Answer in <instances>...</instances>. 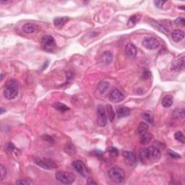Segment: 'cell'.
<instances>
[{"mask_svg":"<svg viewBox=\"0 0 185 185\" xmlns=\"http://www.w3.org/2000/svg\"><path fill=\"white\" fill-rule=\"evenodd\" d=\"M65 150H66V152L70 155H72L73 153H75V147L73 146L72 144L67 145Z\"/></svg>","mask_w":185,"mask_h":185,"instance_id":"obj_29","label":"cell"},{"mask_svg":"<svg viewBox=\"0 0 185 185\" xmlns=\"http://www.w3.org/2000/svg\"><path fill=\"white\" fill-rule=\"evenodd\" d=\"M72 166L74 167V169L78 172L80 174H81L82 177H87L89 174L88 169H87L86 165L84 164V163L82 160H75L72 163Z\"/></svg>","mask_w":185,"mask_h":185,"instance_id":"obj_9","label":"cell"},{"mask_svg":"<svg viewBox=\"0 0 185 185\" xmlns=\"http://www.w3.org/2000/svg\"><path fill=\"white\" fill-rule=\"evenodd\" d=\"M168 155L170 157L172 158V159H181V155H180L179 154H178L177 153H176V152H174V151H173L171 150H169Z\"/></svg>","mask_w":185,"mask_h":185,"instance_id":"obj_32","label":"cell"},{"mask_svg":"<svg viewBox=\"0 0 185 185\" xmlns=\"http://www.w3.org/2000/svg\"><path fill=\"white\" fill-rule=\"evenodd\" d=\"M11 1H6V2H4V1H0V3L1 4H8V3H10Z\"/></svg>","mask_w":185,"mask_h":185,"instance_id":"obj_37","label":"cell"},{"mask_svg":"<svg viewBox=\"0 0 185 185\" xmlns=\"http://www.w3.org/2000/svg\"><path fill=\"white\" fill-rule=\"evenodd\" d=\"M140 17L141 16H140V15H139V14H135V15H132V16H131L128 21L127 25L129 27L135 26L136 24H137L138 22L140 21Z\"/></svg>","mask_w":185,"mask_h":185,"instance_id":"obj_22","label":"cell"},{"mask_svg":"<svg viewBox=\"0 0 185 185\" xmlns=\"http://www.w3.org/2000/svg\"><path fill=\"white\" fill-rule=\"evenodd\" d=\"M161 104L164 108H169L173 104V97L171 95H166L163 98Z\"/></svg>","mask_w":185,"mask_h":185,"instance_id":"obj_19","label":"cell"},{"mask_svg":"<svg viewBox=\"0 0 185 185\" xmlns=\"http://www.w3.org/2000/svg\"><path fill=\"white\" fill-rule=\"evenodd\" d=\"M17 184H21V185H27L30 184V182L28 181H25V180H19V181L16 182Z\"/></svg>","mask_w":185,"mask_h":185,"instance_id":"obj_35","label":"cell"},{"mask_svg":"<svg viewBox=\"0 0 185 185\" xmlns=\"http://www.w3.org/2000/svg\"><path fill=\"white\" fill-rule=\"evenodd\" d=\"M4 109H1V114H2V113H3L4 111H6V110L5 111H4Z\"/></svg>","mask_w":185,"mask_h":185,"instance_id":"obj_38","label":"cell"},{"mask_svg":"<svg viewBox=\"0 0 185 185\" xmlns=\"http://www.w3.org/2000/svg\"><path fill=\"white\" fill-rule=\"evenodd\" d=\"M34 161L35 164H37L38 166L44 169H47V170H52V169H57V167L55 162L49 159H45V158L39 159V158H36V159H35Z\"/></svg>","mask_w":185,"mask_h":185,"instance_id":"obj_6","label":"cell"},{"mask_svg":"<svg viewBox=\"0 0 185 185\" xmlns=\"http://www.w3.org/2000/svg\"><path fill=\"white\" fill-rule=\"evenodd\" d=\"M142 119L145 120V121L148 122L150 124L154 123V117L153 114L150 111H145V112L142 113L141 114Z\"/></svg>","mask_w":185,"mask_h":185,"instance_id":"obj_20","label":"cell"},{"mask_svg":"<svg viewBox=\"0 0 185 185\" xmlns=\"http://www.w3.org/2000/svg\"><path fill=\"white\" fill-rule=\"evenodd\" d=\"M56 179L62 184H71L73 183L75 180L74 175L71 173L66 172V171H57L56 173Z\"/></svg>","mask_w":185,"mask_h":185,"instance_id":"obj_5","label":"cell"},{"mask_svg":"<svg viewBox=\"0 0 185 185\" xmlns=\"http://www.w3.org/2000/svg\"><path fill=\"white\" fill-rule=\"evenodd\" d=\"M148 129H149V127L148 124L146 123H145V122H142V123L140 124V125L138 126V128H137V133L139 134V135H142V134L146 133L148 131Z\"/></svg>","mask_w":185,"mask_h":185,"instance_id":"obj_25","label":"cell"},{"mask_svg":"<svg viewBox=\"0 0 185 185\" xmlns=\"http://www.w3.org/2000/svg\"><path fill=\"white\" fill-rule=\"evenodd\" d=\"M19 83L17 80H10L4 85L3 95L4 98L8 100L15 99L18 95Z\"/></svg>","mask_w":185,"mask_h":185,"instance_id":"obj_2","label":"cell"},{"mask_svg":"<svg viewBox=\"0 0 185 185\" xmlns=\"http://www.w3.org/2000/svg\"><path fill=\"white\" fill-rule=\"evenodd\" d=\"M69 17H56V18L53 20V25L56 27V28H61L63 27L65 24L69 21Z\"/></svg>","mask_w":185,"mask_h":185,"instance_id":"obj_15","label":"cell"},{"mask_svg":"<svg viewBox=\"0 0 185 185\" xmlns=\"http://www.w3.org/2000/svg\"><path fill=\"white\" fill-rule=\"evenodd\" d=\"M106 109H107V113H108V117L109 119L110 120V122H113V120L115 118V112L113 111V107L111 105H107L106 106Z\"/></svg>","mask_w":185,"mask_h":185,"instance_id":"obj_26","label":"cell"},{"mask_svg":"<svg viewBox=\"0 0 185 185\" xmlns=\"http://www.w3.org/2000/svg\"><path fill=\"white\" fill-rule=\"evenodd\" d=\"M151 77V72L148 69H145L142 72V77L143 80H148Z\"/></svg>","mask_w":185,"mask_h":185,"instance_id":"obj_31","label":"cell"},{"mask_svg":"<svg viewBox=\"0 0 185 185\" xmlns=\"http://www.w3.org/2000/svg\"><path fill=\"white\" fill-rule=\"evenodd\" d=\"M109 88V83L107 81H101L99 82V86H98V88L100 91V93L101 94H104L106 92V90H108Z\"/></svg>","mask_w":185,"mask_h":185,"instance_id":"obj_24","label":"cell"},{"mask_svg":"<svg viewBox=\"0 0 185 185\" xmlns=\"http://www.w3.org/2000/svg\"><path fill=\"white\" fill-rule=\"evenodd\" d=\"M97 123L100 127H104L107 124V116L105 109L103 106L100 105L97 109Z\"/></svg>","mask_w":185,"mask_h":185,"instance_id":"obj_8","label":"cell"},{"mask_svg":"<svg viewBox=\"0 0 185 185\" xmlns=\"http://www.w3.org/2000/svg\"><path fill=\"white\" fill-rule=\"evenodd\" d=\"M160 151L156 147L150 146L142 149L140 152V160L144 165H150L159 161L160 159Z\"/></svg>","mask_w":185,"mask_h":185,"instance_id":"obj_1","label":"cell"},{"mask_svg":"<svg viewBox=\"0 0 185 185\" xmlns=\"http://www.w3.org/2000/svg\"><path fill=\"white\" fill-rule=\"evenodd\" d=\"M142 46L148 50H155L159 47V40L153 37H146L142 42Z\"/></svg>","mask_w":185,"mask_h":185,"instance_id":"obj_7","label":"cell"},{"mask_svg":"<svg viewBox=\"0 0 185 185\" xmlns=\"http://www.w3.org/2000/svg\"><path fill=\"white\" fill-rule=\"evenodd\" d=\"M151 139H152V135L147 132L140 136V142L142 145H146L150 142Z\"/></svg>","mask_w":185,"mask_h":185,"instance_id":"obj_21","label":"cell"},{"mask_svg":"<svg viewBox=\"0 0 185 185\" xmlns=\"http://www.w3.org/2000/svg\"><path fill=\"white\" fill-rule=\"evenodd\" d=\"M122 155L124 156V161L127 164L130 165V166H134L137 163V156L135 154L131 151H124L122 153Z\"/></svg>","mask_w":185,"mask_h":185,"instance_id":"obj_11","label":"cell"},{"mask_svg":"<svg viewBox=\"0 0 185 185\" xmlns=\"http://www.w3.org/2000/svg\"><path fill=\"white\" fill-rule=\"evenodd\" d=\"M39 26L37 24L31 23H25V25H23V27H22V30L25 33H27V34H30V33L36 32L37 30H39Z\"/></svg>","mask_w":185,"mask_h":185,"instance_id":"obj_13","label":"cell"},{"mask_svg":"<svg viewBox=\"0 0 185 185\" xmlns=\"http://www.w3.org/2000/svg\"><path fill=\"white\" fill-rule=\"evenodd\" d=\"M174 138L176 140L182 142V143L184 144L185 142L184 135V134L182 133V132H181V131H178V132H177L174 134Z\"/></svg>","mask_w":185,"mask_h":185,"instance_id":"obj_27","label":"cell"},{"mask_svg":"<svg viewBox=\"0 0 185 185\" xmlns=\"http://www.w3.org/2000/svg\"><path fill=\"white\" fill-rule=\"evenodd\" d=\"M176 23L177 24H179V25H185V21H184V18L182 17H177V20L175 21Z\"/></svg>","mask_w":185,"mask_h":185,"instance_id":"obj_33","label":"cell"},{"mask_svg":"<svg viewBox=\"0 0 185 185\" xmlns=\"http://www.w3.org/2000/svg\"><path fill=\"white\" fill-rule=\"evenodd\" d=\"M164 3H166V2L164 1H155L154 2L155 7H156L157 8H159V9H161L163 7V5H164Z\"/></svg>","mask_w":185,"mask_h":185,"instance_id":"obj_34","label":"cell"},{"mask_svg":"<svg viewBox=\"0 0 185 185\" xmlns=\"http://www.w3.org/2000/svg\"><path fill=\"white\" fill-rule=\"evenodd\" d=\"M41 47L48 53H53L57 49V44L54 38L52 35H45L41 40Z\"/></svg>","mask_w":185,"mask_h":185,"instance_id":"obj_4","label":"cell"},{"mask_svg":"<svg viewBox=\"0 0 185 185\" xmlns=\"http://www.w3.org/2000/svg\"><path fill=\"white\" fill-rule=\"evenodd\" d=\"M87 183H88V184H96V182H95L93 179H89L88 182H87Z\"/></svg>","mask_w":185,"mask_h":185,"instance_id":"obj_36","label":"cell"},{"mask_svg":"<svg viewBox=\"0 0 185 185\" xmlns=\"http://www.w3.org/2000/svg\"><path fill=\"white\" fill-rule=\"evenodd\" d=\"M184 58L180 57L177 58L174 61L172 62L171 66V71H174V72H178V71L183 70L184 69Z\"/></svg>","mask_w":185,"mask_h":185,"instance_id":"obj_12","label":"cell"},{"mask_svg":"<svg viewBox=\"0 0 185 185\" xmlns=\"http://www.w3.org/2000/svg\"><path fill=\"white\" fill-rule=\"evenodd\" d=\"M0 173H1V174H0V181H3L4 178L6 177L7 170L5 167L2 164L0 166Z\"/></svg>","mask_w":185,"mask_h":185,"instance_id":"obj_30","label":"cell"},{"mask_svg":"<svg viewBox=\"0 0 185 185\" xmlns=\"http://www.w3.org/2000/svg\"><path fill=\"white\" fill-rule=\"evenodd\" d=\"M53 108H55L57 111H60V112H65V111L70 110V109L67 106H66L65 104H64L59 103V102L53 104Z\"/></svg>","mask_w":185,"mask_h":185,"instance_id":"obj_23","label":"cell"},{"mask_svg":"<svg viewBox=\"0 0 185 185\" xmlns=\"http://www.w3.org/2000/svg\"><path fill=\"white\" fill-rule=\"evenodd\" d=\"M171 38L175 42H179L184 38V33L181 30H175L171 33Z\"/></svg>","mask_w":185,"mask_h":185,"instance_id":"obj_18","label":"cell"},{"mask_svg":"<svg viewBox=\"0 0 185 185\" xmlns=\"http://www.w3.org/2000/svg\"><path fill=\"white\" fill-rule=\"evenodd\" d=\"M125 53L130 59H134L137 55V48L132 44H127L125 46Z\"/></svg>","mask_w":185,"mask_h":185,"instance_id":"obj_14","label":"cell"},{"mask_svg":"<svg viewBox=\"0 0 185 185\" xmlns=\"http://www.w3.org/2000/svg\"><path fill=\"white\" fill-rule=\"evenodd\" d=\"M113 60V54L111 52H105L101 57V61L102 64L105 65H109L111 63Z\"/></svg>","mask_w":185,"mask_h":185,"instance_id":"obj_16","label":"cell"},{"mask_svg":"<svg viewBox=\"0 0 185 185\" xmlns=\"http://www.w3.org/2000/svg\"><path fill=\"white\" fill-rule=\"evenodd\" d=\"M107 152H108L109 154L112 155V156H117L119 155V150H118L117 148H114V147H109L107 148Z\"/></svg>","mask_w":185,"mask_h":185,"instance_id":"obj_28","label":"cell"},{"mask_svg":"<svg viewBox=\"0 0 185 185\" xmlns=\"http://www.w3.org/2000/svg\"><path fill=\"white\" fill-rule=\"evenodd\" d=\"M131 111L126 107H119L117 109V115L119 118H124L130 116Z\"/></svg>","mask_w":185,"mask_h":185,"instance_id":"obj_17","label":"cell"},{"mask_svg":"<svg viewBox=\"0 0 185 185\" xmlns=\"http://www.w3.org/2000/svg\"><path fill=\"white\" fill-rule=\"evenodd\" d=\"M124 99V94L118 89H113L109 94V100L113 103H119V102L123 101Z\"/></svg>","mask_w":185,"mask_h":185,"instance_id":"obj_10","label":"cell"},{"mask_svg":"<svg viewBox=\"0 0 185 185\" xmlns=\"http://www.w3.org/2000/svg\"><path fill=\"white\" fill-rule=\"evenodd\" d=\"M109 177L116 183H122L125 179V173L119 166H113L108 171Z\"/></svg>","mask_w":185,"mask_h":185,"instance_id":"obj_3","label":"cell"}]
</instances>
